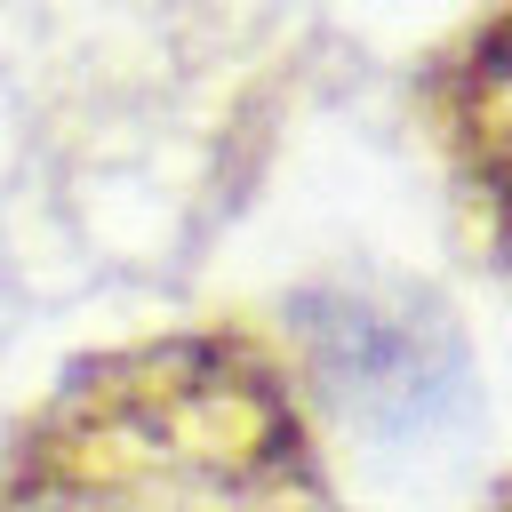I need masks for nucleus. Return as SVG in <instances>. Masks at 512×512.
Instances as JSON below:
<instances>
[{
  "label": "nucleus",
  "instance_id": "nucleus-1",
  "mask_svg": "<svg viewBox=\"0 0 512 512\" xmlns=\"http://www.w3.org/2000/svg\"><path fill=\"white\" fill-rule=\"evenodd\" d=\"M0 512H336L312 392L248 336H168L64 384Z\"/></svg>",
  "mask_w": 512,
  "mask_h": 512
},
{
  "label": "nucleus",
  "instance_id": "nucleus-2",
  "mask_svg": "<svg viewBox=\"0 0 512 512\" xmlns=\"http://www.w3.org/2000/svg\"><path fill=\"white\" fill-rule=\"evenodd\" d=\"M448 136H456L496 232L512 240V0L464 40V56L448 72Z\"/></svg>",
  "mask_w": 512,
  "mask_h": 512
},
{
  "label": "nucleus",
  "instance_id": "nucleus-3",
  "mask_svg": "<svg viewBox=\"0 0 512 512\" xmlns=\"http://www.w3.org/2000/svg\"><path fill=\"white\" fill-rule=\"evenodd\" d=\"M504 512H512V504H504Z\"/></svg>",
  "mask_w": 512,
  "mask_h": 512
}]
</instances>
